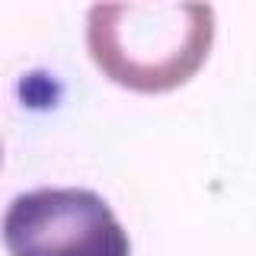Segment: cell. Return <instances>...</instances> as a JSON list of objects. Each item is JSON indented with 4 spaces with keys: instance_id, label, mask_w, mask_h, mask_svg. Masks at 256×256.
Here are the masks:
<instances>
[{
    "instance_id": "cell-1",
    "label": "cell",
    "mask_w": 256,
    "mask_h": 256,
    "mask_svg": "<svg viewBox=\"0 0 256 256\" xmlns=\"http://www.w3.org/2000/svg\"><path fill=\"white\" fill-rule=\"evenodd\" d=\"M214 38L208 4H109L86 16V45L112 84L166 93L196 77Z\"/></svg>"
},
{
    "instance_id": "cell-2",
    "label": "cell",
    "mask_w": 256,
    "mask_h": 256,
    "mask_svg": "<svg viewBox=\"0 0 256 256\" xmlns=\"http://www.w3.org/2000/svg\"><path fill=\"white\" fill-rule=\"evenodd\" d=\"M10 256H132L125 228L93 189H32L4 214Z\"/></svg>"
}]
</instances>
